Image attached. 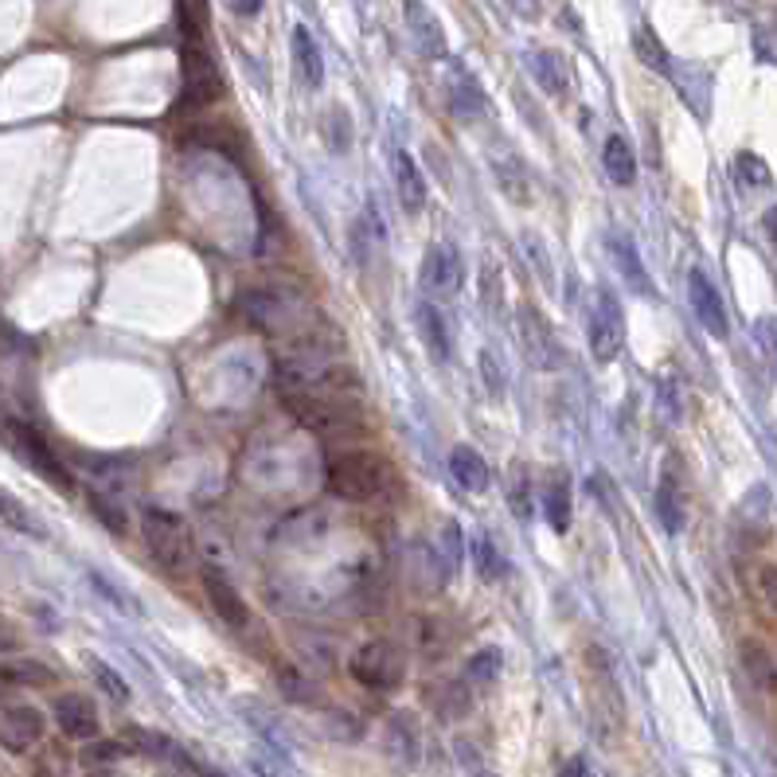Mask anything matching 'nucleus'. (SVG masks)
Listing matches in <instances>:
<instances>
[{
	"instance_id": "nucleus-1",
	"label": "nucleus",
	"mask_w": 777,
	"mask_h": 777,
	"mask_svg": "<svg viewBox=\"0 0 777 777\" xmlns=\"http://www.w3.org/2000/svg\"><path fill=\"white\" fill-rule=\"evenodd\" d=\"M395 481V469L383 453L375 450H341L325 461V484L333 496L364 504V500H380Z\"/></svg>"
},
{
	"instance_id": "nucleus-2",
	"label": "nucleus",
	"mask_w": 777,
	"mask_h": 777,
	"mask_svg": "<svg viewBox=\"0 0 777 777\" xmlns=\"http://www.w3.org/2000/svg\"><path fill=\"white\" fill-rule=\"evenodd\" d=\"M141 535H145V548H149V555L157 559L168 574L188 571L191 535H188V524H184L180 515L160 512V508H149V512H145Z\"/></svg>"
},
{
	"instance_id": "nucleus-3",
	"label": "nucleus",
	"mask_w": 777,
	"mask_h": 777,
	"mask_svg": "<svg viewBox=\"0 0 777 777\" xmlns=\"http://www.w3.org/2000/svg\"><path fill=\"white\" fill-rule=\"evenodd\" d=\"M0 437H4V445H9L12 453H17L20 461H24L32 473H40L43 481H51L56 489H71V473L63 469V461L51 453V445L43 442L40 434H36L28 422H20V419H4L0 422Z\"/></svg>"
},
{
	"instance_id": "nucleus-4",
	"label": "nucleus",
	"mask_w": 777,
	"mask_h": 777,
	"mask_svg": "<svg viewBox=\"0 0 777 777\" xmlns=\"http://www.w3.org/2000/svg\"><path fill=\"white\" fill-rule=\"evenodd\" d=\"M348 672L356 683L372 691H391L403 683L406 676V657L395 641H367L360 645L356 652L348 657Z\"/></svg>"
},
{
	"instance_id": "nucleus-5",
	"label": "nucleus",
	"mask_w": 777,
	"mask_h": 777,
	"mask_svg": "<svg viewBox=\"0 0 777 777\" xmlns=\"http://www.w3.org/2000/svg\"><path fill=\"white\" fill-rule=\"evenodd\" d=\"M621 344H626V313L610 289H598L590 305V352L598 364H613L621 356Z\"/></svg>"
},
{
	"instance_id": "nucleus-6",
	"label": "nucleus",
	"mask_w": 777,
	"mask_h": 777,
	"mask_svg": "<svg viewBox=\"0 0 777 777\" xmlns=\"http://www.w3.org/2000/svg\"><path fill=\"white\" fill-rule=\"evenodd\" d=\"M219 95H223V79L215 71V63L207 59V51L188 43L184 48V90L176 110H207Z\"/></svg>"
},
{
	"instance_id": "nucleus-7",
	"label": "nucleus",
	"mask_w": 777,
	"mask_h": 777,
	"mask_svg": "<svg viewBox=\"0 0 777 777\" xmlns=\"http://www.w3.org/2000/svg\"><path fill=\"white\" fill-rule=\"evenodd\" d=\"M465 286V263L453 243H434L422 258V289L430 297H453Z\"/></svg>"
},
{
	"instance_id": "nucleus-8",
	"label": "nucleus",
	"mask_w": 777,
	"mask_h": 777,
	"mask_svg": "<svg viewBox=\"0 0 777 777\" xmlns=\"http://www.w3.org/2000/svg\"><path fill=\"white\" fill-rule=\"evenodd\" d=\"M520 344H524V356L532 360L540 372H551V367H563V348L555 341V328L543 317L535 305H524L520 309Z\"/></svg>"
},
{
	"instance_id": "nucleus-9",
	"label": "nucleus",
	"mask_w": 777,
	"mask_h": 777,
	"mask_svg": "<svg viewBox=\"0 0 777 777\" xmlns=\"http://www.w3.org/2000/svg\"><path fill=\"white\" fill-rule=\"evenodd\" d=\"M403 17H406V32H411L414 48H419L426 59H442L450 43H445L442 20L434 17V9H430L426 0H406V4H403Z\"/></svg>"
},
{
	"instance_id": "nucleus-10",
	"label": "nucleus",
	"mask_w": 777,
	"mask_h": 777,
	"mask_svg": "<svg viewBox=\"0 0 777 777\" xmlns=\"http://www.w3.org/2000/svg\"><path fill=\"white\" fill-rule=\"evenodd\" d=\"M688 297H691V309H696L699 325L715 336V341H727L730 325H727V309H722V297L719 289L711 286L704 271H691L688 274Z\"/></svg>"
},
{
	"instance_id": "nucleus-11",
	"label": "nucleus",
	"mask_w": 777,
	"mask_h": 777,
	"mask_svg": "<svg viewBox=\"0 0 777 777\" xmlns=\"http://www.w3.org/2000/svg\"><path fill=\"white\" fill-rule=\"evenodd\" d=\"M56 722L67 738H75V742L98 738V707L90 704L87 696H79V691H67V696L56 699Z\"/></svg>"
},
{
	"instance_id": "nucleus-12",
	"label": "nucleus",
	"mask_w": 777,
	"mask_h": 777,
	"mask_svg": "<svg viewBox=\"0 0 777 777\" xmlns=\"http://www.w3.org/2000/svg\"><path fill=\"white\" fill-rule=\"evenodd\" d=\"M40 738H43V715L36 711V707L17 704L0 715V746H4V750L20 754L40 742Z\"/></svg>"
},
{
	"instance_id": "nucleus-13",
	"label": "nucleus",
	"mask_w": 777,
	"mask_h": 777,
	"mask_svg": "<svg viewBox=\"0 0 777 777\" xmlns=\"http://www.w3.org/2000/svg\"><path fill=\"white\" fill-rule=\"evenodd\" d=\"M204 594H207V602H212V610L219 613L227 626H246V621H250V606H246V598L238 594L235 582H230L223 571H215V567H207L204 571Z\"/></svg>"
},
{
	"instance_id": "nucleus-14",
	"label": "nucleus",
	"mask_w": 777,
	"mask_h": 777,
	"mask_svg": "<svg viewBox=\"0 0 777 777\" xmlns=\"http://www.w3.org/2000/svg\"><path fill=\"white\" fill-rule=\"evenodd\" d=\"M387 754H391V761L403 769L419 766L422 735H419V719H414L411 711H395L387 719Z\"/></svg>"
},
{
	"instance_id": "nucleus-15",
	"label": "nucleus",
	"mask_w": 777,
	"mask_h": 777,
	"mask_svg": "<svg viewBox=\"0 0 777 777\" xmlns=\"http://www.w3.org/2000/svg\"><path fill=\"white\" fill-rule=\"evenodd\" d=\"M391 168H395V191H399V204H403V212L419 215L422 207H426V199H430V188H426V176H422V168L414 165V157H411V153H403V149L391 157Z\"/></svg>"
},
{
	"instance_id": "nucleus-16",
	"label": "nucleus",
	"mask_w": 777,
	"mask_h": 777,
	"mask_svg": "<svg viewBox=\"0 0 777 777\" xmlns=\"http://www.w3.org/2000/svg\"><path fill=\"white\" fill-rule=\"evenodd\" d=\"M450 110L461 121H476L481 114H489V95H484V87L465 67H453L450 71Z\"/></svg>"
},
{
	"instance_id": "nucleus-17",
	"label": "nucleus",
	"mask_w": 777,
	"mask_h": 777,
	"mask_svg": "<svg viewBox=\"0 0 777 777\" xmlns=\"http://www.w3.org/2000/svg\"><path fill=\"white\" fill-rule=\"evenodd\" d=\"M289 51H294V75L305 90H317L325 82V59H321V48L313 40L309 28L297 24L294 36H289Z\"/></svg>"
},
{
	"instance_id": "nucleus-18",
	"label": "nucleus",
	"mask_w": 777,
	"mask_h": 777,
	"mask_svg": "<svg viewBox=\"0 0 777 777\" xmlns=\"http://www.w3.org/2000/svg\"><path fill=\"white\" fill-rule=\"evenodd\" d=\"M450 473H453V481H458L465 492H473V496H476V492H489V484H492L489 461H484L473 445H453V450H450Z\"/></svg>"
},
{
	"instance_id": "nucleus-19",
	"label": "nucleus",
	"mask_w": 777,
	"mask_h": 777,
	"mask_svg": "<svg viewBox=\"0 0 777 777\" xmlns=\"http://www.w3.org/2000/svg\"><path fill=\"white\" fill-rule=\"evenodd\" d=\"M532 75L551 98H563L567 90H571V63H567L563 51H551V48L532 51Z\"/></svg>"
},
{
	"instance_id": "nucleus-20",
	"label": "nucleus",
	"mask_w": 777,
	"mask_h": 777,
	"mask_svg": "<svg viewBox=\"0 0 777 777\" xmlns=\"http://www.w3.org/2000/svg\"><path fill=\"white\" fill-rule=\"evenodd\" d=\"M738 660H742V672L750 676V683L766 696L777 691V660L769 657V649L761 641H742L738 645Z\"/></svg>"
},
{
	"instance_id": "nucleus-21",
	"label": "nucleus",
	"mask_w": 777,
	"mask_h": 777,
	"mask_svg": "<svg viewBox=\"0 0 777 777\" xmlns=\"http://www.w3.org/2000/svg\"><path fill=\"white\" fill-rule=\"evenodd\" d=\"M602 168L618 188H629L637 180V157H633V145L626 141L621 134H610L602 145Z\"/></svg>"
},
{
	"instance_id": "nucleus-22",
	"label": "nucleus",
	"mask_w": 777,
	"mask_h": 777,
	"mask_svg": "<svg viewBox=\"0 0 777 777\" xmlns=\"http://www.w3.org/2000/svg\"><path fill=\"white\" fill-rule=\"evenodd\" d=\"M0 524L12 528V532H20V535H32V540H48V528L36 520L32 508L4 489H0Z\"/></svg>"
},
{
	"instance_id": "nucleus-23",
	"label": "nucleus",
	"mask_w": 777,
	"mask_h": 777,
	"mask_svg": "<svg viewBox=\"0 0 777 777\" xmlns=\"http://www.w3.org/2000/svg\"><path fill=\"white\" fill-rule=\"evenodd\" d=\"M419 328H422V341H426V348L434 352L437 364H450V356H453L450 333H445L442 313H437L430 302H422V305H419Z\"/></svg>"
},
{
	"instance_id": "nucleus-24",
	"label": "nucleus",
	"mask_w": 777,
	"mask_h": 777,
	"mask_svg": "<svg viewBox=\"0 0 777 777\" xmlns=\"http://www.w3.org/2000/svg\"><path fill=\"white\" fill-rule=\"evenodd\" d=\"M610 254H613V263L621 266V278L629 282V286L637 289V294H657L652 289V282H649V274H645V266H641V258H637V250H633V243L629 238H610Z\"/></svg>"
},
{
	"instance_id": "nucleus-25",
	"label": "nucleus",
	"mask_w": 777,
	"mask_h": 777,
	"mask_svg": "<svg viewBox=\"0 0 777 777\" xmlns=\"http://www.w3.org/2000/svg\"><path fill=\"white\" fill-rule=\"evenodd\" d=\"M543 515H548L551 532H559V535L571 532L574 504H571V489H567V481L548 484V492H543Z\"/></svg>"
},
{
	"instance_id": "nucleus-26",
	"label": "nucleus",
	"mask_w": 777,
	"mask_h": 777,
	"mask_svg": "<svg viewBox=\"0 0 777 777\" xmlns=\"http://www.w3.org/2000/svg\"><path fill=\"white\" fill-rule=\"evenodd\" d=\"M657 515H660V524H665V532L676 535L683 528V504H680V492H676V484H672V473H665L657 484Z\"/></svg>"
},
{
	"instance_id": "nucleus-27",
	"label": "nucleus",
	"mask_w": 777,
	"mask_h": 777,
	"mask_svg": "<svg viewBox=\"0 0 777 777\" xmlns=\"http://www.w3.org/2000/svg\"><path fill=\"white\" fill-rule=\"evenodd\" d=\"M473 563H476V574H481L484 582H500V579H508V559L500 555V548L489 540V535H481V540L473 543Z\"/></svg>"
},
{
	"instance_id": "nucleus-28",
	"label": "nucleus",
	"mask_w": 777,
	"mask_h": 777,
	"mask_svg": "<svg viewBox=\"0 0 777 777\" xmlns=\"http://www.w3.org/2000/svg\"><path fill=\"white\" fill-rule=\"evenodd\" d=\"M250 769L258 777H297L294 761H289L274 742L271 746H254V750H250Z\"/></svg>"
},
{
	"instance_id": "nucleus-29",
	"label": "nucleus",
	"mask_w": 777,
	"mask_h": 777,
	"mask_svg": "<svg viewBox=\"0 0 777 777\" xmlns=\"http://www.w3.org/2000/svg\"><path fill=\"white\" fill-rule=\"evenodd\" d=\"M633 51H637V59H641L645 67H652V71H660V75H672V59H668L665 43L652 36V28H637V32H633Z\"/></svg>"
},
{
	"instance_id": "nucleus-30",
	"label": "nucleus",
	"mask_w": 777,
	"mask_h": 777,
	"mask_svg": "<svg viewBox=\"0 0 777 777\" xmlns=\"http://www.w3.org/2000/svg\"><path fill=\"white\" fill-rule=\"evenodd\" d=\"M500 672H504V652L500 649H481L469 657L465 665V680L469 683H496Z\"/></svg>"
},
{
	"instance_id": "nucleus-31",
	"label": "nucleus",
	"mask_w": 777,
	"mask_h": 777,
	"mask_svg": "<svg viewBox=\"0 0 777 777\" xmlns=\"http://www.w3.org/2000/svg\"><path fill=\"white\" fill-rule=\"evenodd\" d=\"M434 707L442 719H461V715L469 711V688L465 683H442V688L434 691Z\"/></svg>"
},
{
	"instance_id": "nucleus-32",
	"label": "nucleus",
	"mask_w": 777,
	"mask_h": 777,
	"mask_svg": "<svg viewBox=\"0 0 777 777\" xmlns=\"http://www.w3.org/2000/svg\"><path fill=\"white\" fill-rule=\"evenodd\" d=\"M0 680H12V683H51L56 672L40 660H12V665L0 668Z\"/></svg>"
},
{
	"instance_id": "nucleus-33",
	"label": "nucleus",
	"mask_w": 777,
	"mask_h": 777,
	"mask_svg": "<svg viewBox=\"0 0 777 777\" xmlns=\"http://www.w3.org/2000/svg\"><path fill=\"white\" fill-rule=\"evenodd\" d=\"M321 134H325L328 149L348 153V145H352V121H348V114H344V110H328L325 121H321Z\"/></svg>"
},
{
	"instance_id": "nucleus-34",
	"label": "nucleus",
	"mask_w": 777,
	"mask_h": 777,
	"mask_svg": "<svg viewBox=\"0 0 777 777\" xmlns=\"http://www.w3.org/2000/svg\"><path fill=\"white\" fill-rule=\"evenodd\" d=\"M735 173H738V180H742L746 188H766V184L774 180V176H769V165L758 157V153H738Z\"/></svg>"
},
{
	"instance_id": "nucleus-35",
	"label": "nucleus",
	"mask_w": 777,
	"mask_h": 777,
	"mask_svg": "<svg viewBox=\"0 0 777 777\" xmlns=\"http://www.w3.org/2000/svg\"><path fill=\"white\" fill-rule=\"evenodd\" d=\"M278 683H282V691H286V699H294V704H317L321 699L317 683H313L309 676L294 672V668H282Z\"/></svg>"
},
{
	"instance_id": "nucleus-36",
	"label": "nucleus",
	"mask_w": 777,
	"mask_h": 777,
	"mask_svg": "<svg viewBox=\"0 0 777 777\" xmlns=\"http://www.w3.org/2000/svg\"><path fill=\"white\" fill-rule=\"evenodd\" d=\"M461 548H465V540H461V528L445 524L442 528V551H437V559H442V574H453L461 567Z\"/></svg>"
},
{
	"instance_id": "nucleus-37",
	"label": "nucleus",
	"mask_w": 777,
	"mask_h": 777,
	"mask_svg": "<svg viewBox=\"0 0 777 777\" xmlns=\"http://www.w3.org/2000/svg\"><path fill=\"white\" fill-rule=\"evenodd\" d=\"M90 508H95V515L102 520L106 528H110L114 535H126V512H121L118 504H110V500L102 496V492H90Z\"/></svg>"
},
{
	"instance_id": "nucleus-38",
	"label": "nucleus",
	"mask_w": 777,
	"mask_h": 777,
	"mask_svg": "<svg viewBox=\"0 0 777 777\" xmlns=\"http://www.w3.org/2000/svg\"><path fill=\"white\" fill-rule=\"evenodd\" d=\"M90 668H95V676H98V683H102V688H106V696H114V699H118V704H126V699H129L126 680H121V676L114 672L110 665H102V660H95V657H90Z\"/></svg>"
},
{
	"instance_id": "nucleus-39",
	"label": "nucleus",
	"mask_w": 777,
	"mask_h": 777,
	"mask_svg": "<svg viewBox=\"0 0 777 777\" xmlns=\"http://www.w3.org/2000/svg\"><path fill=\"white\" fill-rule=\"evenodd\" d=\"M87 579H90V587H95L98 594H102V598H106V602H110V606H118V610H126V613H137V602H134V598H129V594H121L118 587H110V582H106V579H102V574H98V571H90Z\"/></svg>"
},
{
	"instance_id": "nucleus-40",
	"label": "nucleus",
	"mask_w": 777,
	"mask_h": 777,
	"mask_svg": "<svg viewBox=\"0 0 777 777\" xmlns=\"http://www.w3.org/2000/svg\"><path fill=\"white\" fill-rule=\"evenodd\" d=\"M129 738H134V746L137 750H145V754H157V758H165V754H173L176 746L168 742L165 735H153V730H129Z\"/></svg>"
},
{
	"instance_id": "nucleus-41",
	"label": "nucleus",
	"mask_w": 777,
	"mask_h": 777,
	"mask_svg": "<svg viewBox=\"0 0 777 777\" xmlns=\"http://www.w3.org/2000/svg\"><path fill=\"white\" fill-rule=\"evenodd\" d=\"M758 341H761V348H766L769 364H774V372H777V317L758 321Z\"/></svg>"
},
{
	"instance_id": "nucleus-42",
	"label": "nucleus",
	"mask_w": 777,
	"mask_h": 777,
	"mask_svg": "<svg viewBox=\"0 0 777 777\" xmlns=\"http://www.w3.org/2000/svg\"><path fill=\"white\" fill-rule=\"evenodd\" d=\"M758 590H761V602L777 613V567H761V571H758Z\"/></svg>"
},
{
	"instance_id": "nucleus-43",
	"label": "nucleus",
	"mask_w": 777,
	"mask_h": 777,
	"mask_svg": "<svg viewBox=\"0 0 777 777\" xmlns=\"http://www.w3.org/2000/svg\"><path fill=\"white\" fill-rule=\"evenodd\" d=\"M121 754H126V746H121V742H95L87 754H82V758H87V761H118Z\"/></svg>"
},
{
	"instance_id": "nucleus-44",
	"label": "nucleus",
	"mask_w": 777,
	"mask_h": 777,
	"mask_svg": "<svg viewBox=\"0 0 777 777\" xmlns=\"http://www.w3.org/2000/svg\"><path fill=\"white\" fill-rule=\"evenodd\" d=\"M481 375H484V383L492 380V391L504 387V375H500V360L492 356V352H481Z\"/></svg>"
},
{
	"instance_id": "nucleus-45",
	"label": "nucleus",
	"mask_w": 777,
	"mask_h": 777,
	"mask_svg": "<svg viewBox=\"0 0 777 777\" xmlns=\"http://www.w3.org/2000/svg\"><path fill=\"white\" fill-rule=\"evenodd\" d=\"M559 777H594V769H590V761L582 758V754H574V758L563 761V769H559Z\"/></svg>"
},
{
	"instance_id": "nucleus-46",
	"label": "nucleus",
	"mask_w": 777,
	"mask_h": 777,
	"mask_svg": "<svg viewBox=\"0 0 777 777\" xmlns=\"http://www.w3.org/2000/svg\"><path fill=\"white\" fill-rule=\"evenodd\" d=\"M520 20H540V0H504Z\"/></svg>"
},
{
	"instance_id": "nucleus-47",
	"label": "nucleus",
	"mask_w": 777,
	"mask_h": 777,
	"mask_svg": "<svg viewBox=\"0 0 777 777\" xmlns=\"http://www.w3.org/2000/svg\"><path fill=\"white\" fill-rule=\"evenodd\" d=\"M266 0H230V9L238 12V17H258L263 12Z\"/></svg>"
},
{
	"instance_id": "nucleus-48",
	"label": "nucleus",
	"mask_w": 777,
	"mask_h": 777,
	"mask_svg": "<svg viewBox=\"0 0 777 777\" xmlns=\"http://www.w3.org/2000/svg\"><path fill=\"white\" fill-rule=\"evenodd\" d=\"M761 227H766V235H769V243L777 246V204L769 207L766 215H761Z\"/></svg>"
},
{
	"instance_id": "nucleus-49",
	"label": "nucleus",
	"mask_w": 777,
	"mask_h": 777,
	"mask_svg": "<svg viewBox=\"0 0 777 777\" xmlns=\"http://www.w3.org/2000/svg\"><path fill=\"white\" fill-rule=\"evenodd\" d=\"M473 777H496V774H473Z\"/></svg>"
},
{
	"instance_id": "nucleus-50",
	"label": "nucleus",
	"mask_w": 777,
	"mask_h": 777,
	"mask_svg": "<svg viewBox=\"0 0 777 777\" xmlns=\"http://www.w3.org/2000/svg\"><path fill=\"white\" fill-rule=\"evenodd\" d=\"M207 777H223V774H207Z\"/></svg>"
}]
</instances>
